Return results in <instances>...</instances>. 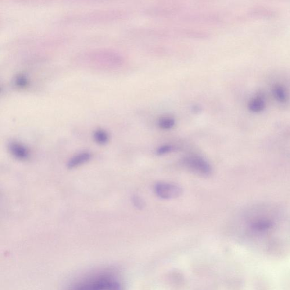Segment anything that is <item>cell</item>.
Masks as SVG:
<instances>
[{"instance_id":"6da1fadb","label":"cell","mask_w":290,"mask_h":290,"mask_svg":"<svg viewBox=\"0 0 290 290\" xmlns=\"http://www.w3.org/2000/svg\"><path fill=\"white\" fill-rule=\"evenodd\" d=\"M70 290H123V285L112 272L99 271L81 279Z\"/></svg>"},{"instance_id":"7a4b0ae2","label":"cell","mask_w":290,"mask_h":290,"mask_svg":"<svg viewBox=\"0 0 290 290\" xmlns=\"http://www.w3.org/2000/svg\"><path fill=\"white\" fill-rule=\"evenodd\" d=\"M154 190L157 197L166 200L177 198L180 197L182 193V188L180 186L166 182H157Z\"/></svg>"},{"instance_id":"3957f363","label":"cell","mask_w":290,"mask_h":290,"mask_svg":"<svg viewBox=\"0 0 290 290\" xmlns=\"http://www.w3.org/2000/svg\"><path fill=\"white\" fill-rule=\"evenodd\" d=\"M184 165L195 173L202 175L212 173V168L205 159L199 156H188L183 160Z\"/></svg>"},{"instance_id":"277c9868","label":"cell","mask_w":290,"mask_h":290,"mask_svg":"<svg viewBox=\"0 0 290 290\" xmlns=\"http://www.w3.org/2000/svg\"><path fill=\"white\" fill-rule=\"evenodd\" d=\"M9 150L11 155L19 160H25L29 157V152L22 144L17 142H10Z\"/></svg>"},{"instance_id":"5b68a950","label":"cell","mask_w":290,"mask_h":290,"mask_svg":"<svg viewBox=\"0 0 290 290\" xmlns=\"http://www.w3.org/2000/svg\"><path fill=\"white\" fill-rule=\"evenodd\" d=\"M91 157V154L85 152L78 154L76 156L72 157L69 162H68L67 167L69 168H75L82 165L90 160Z\"/></svg>"},{"instance_id":"8992f818","label":"cell","mask_w":290,"mask_h":290,"mask_svg":"<svg viewBox=\"0 0 290 290\" xmlns=\"http://www.w3.org/2000/svg\"><path fill=\"white\" fill-rule=\"evenodd\" d=\"M95 141L99 145H105L109 142V135L103 130L96 131L94 134Z\"/></svg>"},{"instance_id":"52a82bcc","label":"cell","mask_w":290,"mask_h":290,"mask_svg":"<svg viewBox=\"0 0 290 290\" xmlns=\"http://www.w3.org/2000/svg\"><path fill=\"white\" fill-rule=\"evenodd\" d=\"M175 121L173 118L163 117L159 120V125L164 130H169L174 127Z\"/></svg>"},{"instance_id":"ba28073f","label":"cell","mask_w":290,"mask_h":290,"mask_svg":"<svg viewBox=\"0 0 290 290\" xmlns=\"http://www.w3.org/2000/svg\"><path fill=\"white\" fill-rule=\"evenodd\" d=\"M132 202H133L135 207L138 209H142L145 207V202L138 196H134L133 198H132Z\"/></svg>"},{"instance_id":"9c48e42d","label":"cell","mask_w":290,"mask_h":290,"mask_svg":"<svg viewBox=\"0 0 290 290\" xmlns=\"http://www.w3.org/2000/svg\"><path fill=\"white\" fill-rule=\"evenodd\" d=\"M173 147L171 145H163L157 149L156 153L157 155L163 156L173 151Z\"/></svg>"}]
</instances>
